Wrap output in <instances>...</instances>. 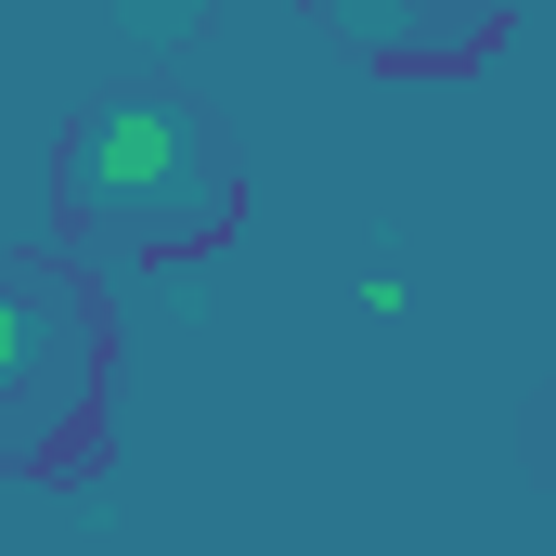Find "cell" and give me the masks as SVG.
<instances>
[{
  "label": "cell",
  "instance_id": "cell-1",
  "mask_svg": "<svg viewBox=\"0 0 556 556\" xmlns=\"http://www.w3.org/2000/svg\"><path fill=\"white\" fill-rule=\"evenodd\" d=\"M65 220L117 260H181V247H220L233 220V168L207 155L194 104L168 91H104L78 130H65Z\"/></svg>",
  "mask_w": 556,
  "mask_h": 556
},
{
  "label": "cell",
  "instance_id": "cell-2",
  "mask_svg": "<svg viewBox=\"0 0 556 556\" xmlns=\"http://www.w3.org/2000/svg\"><path fill=\"white\" fill-rule=\"evenodd\" d=\"M91 402V311L78 285L0 260V453H52Z\"/></svg>",
  "mask_w": 556,
  "mask_h": 556
},
{
  "label": "cell",
  "instance_id": "cell-3",
  "mask_svg": "<svg viewBox=\"0 0 556 556\" xmlns=\"http://www.w3.org/2000/svg\"><path fill=\"white\" fill-rule=\"evenodd\" d=\"M324 26H337L350 52H389V65H453V52L492 39V13H466V26H415V13H376V0H337Z\"/></svg>",
  "mask_w": 556,
  "mask_h": 556
}]
</instances>
